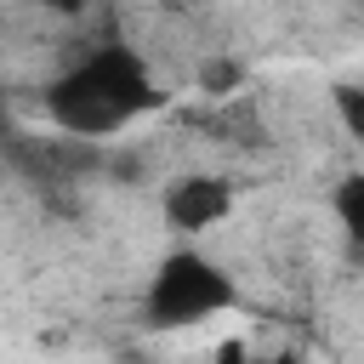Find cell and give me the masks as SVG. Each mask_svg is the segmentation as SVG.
<instances>
[{
  "label": "cell",
  "instance_id": "6da1fadb",
  "mask_svg": "<svg viewBox=\"0 0 364 364\" xmlns=\"http://www.w3.org/2000/svg\"><path fill=\"white\" fill-rule=\"evenodd\" d=\"M154 102H159V85L131 46H97L46 91V114L74 136H108L136 114H148Z\"/></svg>",
  "mask_w": 364,
  "mask_h": 364
},
{
  "label": "cell",
  "instance_id": "5b68a950",
  "mask_svg": "<svg viewBox=\"0 0 364 364\" xmlns=\"http://www.w3.org/2000/svg\"><path fill=\"white\" fill-rule=\"evenodd\" d=\"M205 85H210V91L239 85V63H210V68H205Z\"/></svg>",
  "mask_w": 364,
  "mask_h": 364
},
{
  "label": "cell",
  "instance_id": "3957f363",
  "mask_svg": "<svg viewBox=\"0 0 364 364\" xmlns=\"http://www.w3.org/2000/svg\"><path fill=\"white\" fill-rule=\"evenodd\" d=\"M228 210H233V188H228V176L188 171V176L165 182V222H171L176 233H205V228H216Z\"/></svg>",
  "mask_w": 364,
  "mask_h": 364
},
{
  "label": "cell",
  "instance_id": "277c9868",
  "mask_svg": "<svg viewBox=\"0 0 364 364\" xmlns=\"http://www.w3.org/2000/svg\"><path fill=\"white\" fill-rule=\"evenodd\" d=\"M358 199H364V182H358V176H347V182H341V193H336V210H341V222H347V233H353V239L364 233V210H358Z\"/></svg>",
  "mask_w": 364,
  "mask_h": 364
},
{
  "label": "cell",
  "instance_id": "52a82bcc",
  "mask_svg": "<svg viewBox=\"0 0 364 364\" xmlns=\"http://www.w3.org/2000/svg\"><path fill=\"white\" fill-rule=\"evenodd\" d=\"M40 6H51V11H80L85 0H40Z\"/></svg>",
  "mask_w": 364,
  "mask_h": 364
},
{
  "label": "cell",
  "instance_id": "7a4b0ae2",
  "mask_svg": "<svg viewBox=\"0 0 364 364\" xmlns=\"http://www.w3.org/2000/svg\"><path fill=\"white\" fill-rule=\"evenodd\" d=\"M142 307H148V324H159V330H171V324H199V318L233 307V279H228L210 256L176 250V256L159 262Z\"/></svg>",
  "mask_w": 364,
  "mask_h": 364
},
{
  "label": "cell",
  "instance_id": "8992f818",
  "mask_svg": "<svg viewBox=\"0 0 364 364\" xmlns=\"http://www.w3.org/2000/svg\"><path fill=\"white\" fill-rule=\"evenodd\" d=\"M336 102H341V114H347V131H364V119H358V91H353V85H336Z\"/></svg>",
  "mask_w": 364,
  "mask_h": 364
}]
</instances>
